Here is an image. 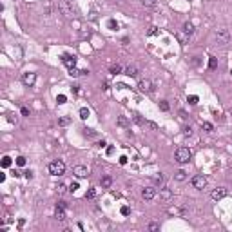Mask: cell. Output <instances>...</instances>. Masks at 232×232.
<instances>
[{
  "mask_svg": "<svg viewBox=\"0 0 232 232\" xmlns=\"http://www.w3.org/2000/svg\"><path fill=\"white\" fill-rule=\"evenodd\" d=\"M87 75V71H80V69H76V67H71L69 69V76H73V78H76V76H85Z\"/></svg>",
  "mask_w": 232,
  "mask_h": 232,
  "instance_id": "15",
  "label": "cell"
},
{
  "mask_svg": "<svg viewBox=\"0 0 232 232\" xmlns=\"http://www.w3.org/2000/svg\"><path fill=\"white\" fill-rule=\"evenodd\" d=\"M191 158H192V151L189 147H178L176 152H174V160L178 163H189Z\"/></svg>",
  "mask_w": 232,
  "mask_h": 232,
  "instance_id": "1",
  "label": "cell"
},
{
  "mask_svg": "<svg viewBox=\"0 0 232 232\" xmlns=\"http://www.w3.org/2000/svg\"><path fill=\"white\" fill-rule=\"evenodd\" d=\"M142 4L145 7H152V6H156V0H142Z\"/></svg>",
  "mask_w": 232,
  "mask_h": 232,
  "instance_id": "30",
  "label": "cell"
},
{
  "mask_svg": "<svg viewBox=\"0 0 232 232\" xmlns=\"http://www.w3.org/2000/svg\"><path fill=\"white\" fill-rule=\"evenodd\" d=\"M7 120L11 122V123H16V116H15V114H9V116H7Z\"/></svg>",
  "mask_w": 232,
  "mask_h": 232,
  "instance_id": "40",
  "label": "cell"
},
{
  "mask_svg": "<svg viewBox=\"0 0 232 232\" xmlns=\"http://www.w3.org/2000/svg\"><path fill=\"white\" fill-rule=\"evenodd\" d=\"M122 65H118V64H114V65H111V75H122Z\"/></svg>",
  "mask_w": 232,
  "mask_h": 232,
  "instance_id": "20",
  "label": "cell"
},
{
  "mask_svg": "<svg viewBox=\"0 0 232 232\" xmlns=\"http://www.w3.org/2000/svg\"><path fill=\"white\" fill-rule=\"evenodd\" d=\"M16 165H18V167H24V165H26V158H24V156H18V158H16Z\"/></svg>",
  "mask_w": 232,
  "mask_h": 232,
  "instance_id": "32",
  "label": "cell"
},
{
  "mask_svg": "<svg viewBox=\"0 0 232 232\" xmlns=\"http://www.w3.org/2000/svg\"><path fill=\"white\" fill-rule=\"evenodd\" d=\"M209 67H210V69H216V67H218V58L210 56V60H209Z\"/></svg>",
  "mask_w": 232,
  "mask_h": 232,
  "instance_id": "24",
  "label": "cell"
},
{
  "mask_svg": "<svg viewBox=\"0 0 232 232\" xmlns=\"http://www.w3.org/2000/svg\"><path fill=\"white\" fill-rule=\"evenodd\" d=\"M80 118H82V120H85V118H89V109H85V107H82V109H80Z\"/></svg>",
  "mask_w": 232,
  "mask_h": 232,
  "instance_id": "25",
  "label": "cell"
},
{
  "mask_svg": "<svg viewBox=\"0 0 232 232\" xmlns=\"http://www.w3.org/2000/svg\"><path fill=\"white\" fill-rule=\"evenodd\" d=\"M76 189H78V183H76V181H75V183H71V187H69V191H71V192H75Z\"/></svg>",
  "mask_w": 232,
  "mask_h": 232,
  "instance_id": "41",
  "label": "cell"
},
{
  "mask_svg": "<svg viewBox=\"0 0 232 232\" xmlns=\"http://www.w3.org/2000/svg\"><path fill=\"white\" fill-rule=\"evenodd\" d=\"M171 216H183L185 214V209H180V207H169V210H167Z\"/></svg>",
  "mask_w": 232,
  "mask_h": 232,
  "instance_id": "14",
  "label": "cell"
},
{
  "mask_svg": "<svg viewBox=\"0 0 232 232\" xmlns=\"http://www.w3.org/2000/svg\"><path fill=\"white\" fill-rule=\"evenodd\" d=\"M36 82V73H24L22 75V83L26 87H33Z\"/></svg>",
  "mask_w": 232,
  "mask_h": 232,
  "instance_id": "7",
  "label": "cell"
},
{
  "mask_svg": "<svg viewBox=\"0 0 232 232\" xmlns=\"http://www.w3.org/2000/svg\"><path fill=\"white\" fill-rule=\"evenodd\" d=\"M183 33L191 36V35L194 33V24H191V22H185V24H183Z\"/></svg>",
  "mask_w": 232,
  "mask_h": 232,
  "instance_id": "16",
  "label": "cell"
},
{
  "mask_svg": "<svg viewBox=\"0 0 232 232\" xmlns=\"http://www.w3.org/2000/svg\"><path fill=\"white\" fill-rule=\"evenodd\" d=\"M214 40H216V44H218V46H225V44H228V40H230L228 29H227V27H218V29L214 31Z\"/></svg>",
  "mask_w": 232,
  "mask_h": 232,
  "instance_id": "2",
  "label": "cell"
},
{
  "mask_svg": "<svg viewBox=\"0 0 232 232\" xmlns=\"http://www.w3.org/2000/svg\"><path fill=\"white\" fill-rule=\"evenodd\" d=\"M132 120H134L136 123H140V125H145V123H147V122H143V120L140 118V114H138V112H134V114H132Z\"/></svg>",
  "mask_w": 232,
  "mask_h": 232,
  "instance_id": "26",
  "label": "cell"
},
{
  "mask_svg": "<svg viewBox=\"0 0 232 232\" xmlns=\"http://www.w3.org/2000/svg\"><path fill=\"white\" fill-rule=\"evenodd\" d=\"M9 165H11V158H9V156H4V158H2V167L7 169Z\"/></svg>",
  "mask_w": 232,
  "mask_h": 232,
  "instance_id": "27",
  "label": "cell"
},
{
  "mask_svg": "<svg viewBox=\"0 0 232 232\" xmlns=\"http://www.w3.org/2000/svg\"><path fill=\"white\" fill-rule=\"evenodd\" d=\"M160 109H162V111H169V103H167V100H162V102H160Z\"/></svg>",
  "mask_w": 232,
  "mask_h": 232,
  "instance_id": "33",
  "label": "cell"
},
{
  "mask_svg": "<svg viewBox=\"0 0 232 232\" xmlns=\"http://www.w3.org/2000/svg\"><path fill=\"white\" fill-rule=\"evenodd\" d=\"M24 174H26V178H27V180H31V178H33V172H31V171H26Z\"/></svg>",
  "mask_w": 232,
  "mask_h": 232,
  "instance_id": "44",
  "label": "cell"
},
{
  "mask_svg": "<svg viewBox=\"0 0 232 232\" xmlns=\"http://www.w3.org/2000/svg\"><path fill=\"white\" fill-rule=\"evenodd\" d=\"M154 85H152V82L151 80H140L138 82V91L140 93H152Z\"/></svg>",
  "mask_w": 232,
  "mask_h": 232,
  "instance_id": "9",
  "label": "cell"
},
{
  "mask_svg": "<svg viewBox=\"0 0 232 232\" xmlns=\"http://www.w3.org/2000/svg\"><path fill=\"white\" fill-rule=\"evenodd\" d=\"M120 163H122V165L127 163V156H122V158H120Z\"/></svg>",
  "mask_w": 232,
  "mask_h": 232,
  "instance_id": "45",
  "label": "cell"
},
{
  "mask_svg": "<svg viewBox=\"0 0 232 232\" xmlns=\"http://www.w3.org/2000/svg\"><path fill=\"white\" fill-rule=\"evenodd\" d=\"M160 199H163V201H171L172 199V191L169 187H162L160 189Z\"/></svg>",
  "mask_w": 232,
  "mask_h": 232,
  "instance_id": "12",
  "label": "cell"
},
{
  "mask_svg": "<svg viewBox=\"0 0 232 232\" xmlns=\"http://www.w3.org/2000/svg\"><path fill=\"white\" fill-rule=\"evenodd\" d=\"M65 100H67V98L64 96V94H58V96H56V102H58V103H65Z\"/></svg>",
  "mask_w": 232,
  "mask_h": 232,
  "instance_id": "35",
  "label": "cell"
},
{
  "mask_svg": "<svg viewBox=\"0 0 232 232\" xmlns=\"http://www.w3.org/2000/svg\"><path fill=\"white\" fill-rule=\"evenodd\" d=\"M56 191H58L60 194H64V192H65V185H62V183H60V185L56 187Z\"/></svg>",
  "mask_w": 232,
  "mask_h": 232,
  "instance_id": "37",
  "label": "cell"
},
{
  "mask_svg": "<svg viewBox=\"0 0 232 232\" xmlns=\"http://www.w3.org/2000/svg\"><path fill=\"white\" fill-rule=\"evenodd\" d=\"M55 218H56L58 221H64V219H65V212H64V209H62V207H56V212H55Z\"/></svg>",
  "mask_w": 232,
  "mask_h": 232,
  "instance_id": "17",
  "label": "cell"
},
{
  "mask_svg": "<svg viewBox=\"0 0 232 232\" xmlns=\"http://www.w3.org/2000/svg\"><path fill=\"white\" fill-rule=\"evenodd\" d=\"M201 129H205L207 132H212V131H214L212 123H209V122H201Z\"/></svg>",
  "mask_w": 232,
  "mask_h": 232,
  "instance_id": "21",
  "label": "cell"
},
{
  "mask_svg": "<svg viewBox=\"0 0 232 232\" xmlns=\"http://www.w3.org/2000/svg\"><path fill=\"white\" fill-rule=\"evenodd\" d=\"M158 228H160V227H158L156 223H151V225H149V230H151V232H156Z\"/></svg>",
  "mask_w": 232,
  "mask_h": 232,
  "instance_id": "38",
  "label": "cell"
},
{
  "mask_svg": "<svg viewBox=\"0 0 232 232\" xmlns=\"http://www.w3.org/2000/svg\"><path fill=\"white\" fill-rule=\"evenodd\" d=\"M111 185H112V178H111V176H103V178H102V187L109 189Z\"/></svg>",
  "mask_w": 232,
  "mask_h": 232,
  "instance_id": "19",
  "label": "cell"
},
{
  "mask_svg": "<svg viewBox=\"0 0 232 232\" xmlns=\"http://www.w3.org/2000/svg\"><path fill=\"white\" fill-rule=\"evenodd\" d=\"M198 100H199V98L196 96V94H191V96H189V98H187V102H189V103H191V105H196V103H198Z\"/></svg>",
  "mask_w": 232,
  "mask_h": 232,
  "instance_id": "28",
  "label": "cell"
},
{
  "mask_svg": "<svg viewBox=\"0 0 232 232\" xmlns=\"http://www.w3.org/2000/svg\"><path fill=\"white\" fill-rule=\"evenodd\" d=\"M122 214L127 216V214H129V207H122Z\"/></svg>",
  "mask_w": 232,
  "mask_h": 232,
  "instance_id": "42",
  "label": "cell"
},
{
  "mask_svg": "<svg viewBox=\"0 0 232 232\" xmlns=\"http://www.w3.org/2000/svg\"><path fill=\"white\" fill-rule=\"evenodd\" d=\"M123 75H127V76H131V78L138 76V67H136V65H127V67L123 69Z\"/></svg>",
  "mask_w": 232,
  "mask_h": 232,
  "instance_id": "13",
  "label": "cell"
},
{
  "mask_svg": "<svg viewBox=\"0 0 232 232\" xmlns=\"http://www.w3.org/2000/svg\"><path fill=\"white\" fill-rule=\"evenodd\" d=\"M69 2H73V0H69Z\"/></svg>",
  "mask_w": 232,
  "mask_h": 232,
  "instance_id": "48",
  "label": "cell"
},
{
  "mask_svg": "<svg viewBox=\"0 0 232 232\" xmlns=\"http://www.w3.org/2000/svg\"><path fill=\"white\" fill-rule=\"evenodd\" d=\"M154 35H158V27H151L149 29V36H154Z\"/></svg>",
  "mask_w": 232,
  "mask_h": 232,
  "instance_id": "36",
  "label": "cell"
},
{
  "mask_svg": "<svg viewBox=\"0 0 232 232\" xmlns=\"http://www.w3.org/2000/svg\"><path fill=\"white\" fill-rule=\"evenodd\" d=\"M191 183H192V187H194V189L201 191V189H205V187H207V178H205L203 174H198V176H194L192 180H191Z\"/></svg>",
  "mask_w": 232,
  "mask_h": 232,
  "instance_id": "4",
  "label": "cell"
},
{
  "mask_svg": "<svg viewBox=\"0 0 232 232\" xmlns=\"http://www.w3.org/2000/svg\"><path fill=\"white\" fill-rule=\"evenodd\" d=\"M118 125H122V127H127V125H129L127 118H125V116H120V118H118Z\"/></svg>",
  "mask_w": 232,
  "mask_h": 232,
  "instance_id": "29",
  "label": "cell"
},
{
  "mask_svg": "<svg viewBox=\"0 0 232 232\" xmlns=\"http://www.w3.org/2000/svg\"><path fill=\"white\" fill-rule=\"evenodd\" d=\"M69 123H71V118H67V116H64V118L58 120V125H60V127H65V125H69Z\"/></svg>",
  "mask_w": 232,
  "mask_h": 232,
  "instance_id": "22",
  "label": "cell"
},
{
  "mask_svg": "<svg viewBox=\"0 0 232 232\" xmlns=\"http://www.w3.org/2000/svg\"><path fill=\"white\" fill-rule=\"evenodd\" d=\"M71 89H73V93H75V94H78V91H80V89H78V85H75V87H71Z\"/></svg>",
  "mask_w": 232,
  "mask_h": 232,
  "instance_id": "47",
  "label": "cell"
},
{
  "mask_svg": "<svg viewBox=\"0 0 232 232\" xmlns=\"http://www.w3.org/2000/svg\"><path fill=\"white\" fill-rule=\"evenodd\" d=\"M230 73H232V71H230Z\"/></svg>",
  "mask_w": 232,
  "mask_h": 232,
  "instance_id": "49",
  "label": "cell"
},
{
  "mask_svg": "<svg viewBox=\"0 0 232 232\" xmlns=\"http://www.w3.org/2000/svg\"><path fill=\"white\" fill-rule=\"evenodd\" d=\"M109 27H111V29H118V22L111 18V20H109Z\"/></svg>",
  "mask_w": 232,
  "mask_h": 232,
  "instance_id": "34",
  "label": "cell"
},
{
  "mask_svg": "<svg viewBox=\"0 0 232 232\" xmlns=\"http://www.w3.org/2000/svg\"><path fill=\"white\" fill-rule=\"evenodd\" d=\"M156 187H145L143 191H142V198L143 199H147V201H151V199H154L156 198Z\"/></svg>",
  "mask_w": 232,
  "mask_h": 232,
  "instance_id": "10",
  "label": "cell"
},
{
  "mask_svg": "<svg viewBox=\"0 0 232 232\" xmlns=\"http://www.w3.org/2000/svg\"><path fill=\"white\" fill-rule=\"evenodd\" d=\"M183 134H185V136H191V134H192V129H191V127H185V129H183Z\"/></svg>",
  "mask_w": 232,
  "mask_h": 232,
  "instance_id": "39",
  "label": "cell"
},
{
  "mask_svg": "<svg viewBox=\"0 0 232 232\" xmlns=\"http://www.w3.org/2000/svg\"><path fill=\"white\" fill-rule=\"evenodd\" d=\"M62 62H64V65L67 69L71 67H76V56L75 55H69V53H65V55H62Z\"/></svg>",
  "mask_w": 232,
  "mask_h": 232,
  "instance_id": "8",
  "label": "cell"
},
{
  "mask_svg": "<svg viewBox=\"0 0 232 232\" xmlns=\"http://www.w3.org/2000/svg\"><path fill=\"white\" fill-rule=\"evenodd\" d=\"M73 174H75L76 178H87L89 171H87V167H83V165H75L73 167Z\"/></svg>",
  "mask_w": 232,
  "mask_h": 232,
  "instance_id": "11",
  "label": "cell"
},
{
  "mask_svg": "<svg viewBox=\"0 0 232 232\" xmlns=\"http://www.w3.org/2000/svg\"><path fill=\"white\" fill-rule=\"evenodd\" d=\"M174 180H178V181H185V180H187V172H185V171H178V172L174 174Z\"/></svg>",
  "mask_w": 232,
  "mask_h": 232,
  "instance_id": "18",
  "label": "cell"
},
{
  "mask_svg": "<svg viewBox=\"0 0 232 232\" xmlns=\"http://www.w3.org/2000/svg\"><path fill=\"white\" fill-rule=\"evenodd\" d=\"M58 9L62 11V15H64L65 18H73V9L69 7V0H60V2H58Z\"/></svg>",
  "mask_w": 232,
  "mask_h": 232,
  "instance_id": "5",
  "label": "cell"
},
{
  "mask_svg": "<svg viewBox=\"0 0 232 232\" xmlns=\"http://www.w3.org/2000/svg\"><path fill=\"white\" fill-rule=\"evenodd\" d=\"M85 198L87 199H94V198H96V189H89L87 194H85Z\"/></svg>",
  "mask_w": 232,
  "mask_h": 232,
  "instance_id": "23",
  "label": "cell"
},
{
  "mask_svg": "<svg viewBox=\"0 0 232 232\" xmlns=\"http://www.w3.org/2000/svg\"><path fill=\"white\" fill-rule=\"evenodd\" d=\"M22 116H29V109L27 107H22Z\"/></svg>",
  "mask_w": 232,
  "mask_h": 232,
  "instance_id": "43",
  "label": "cell"
},
{
  "mask_svg": "<svg viewBox=\"0 0 232 232\" xmlns=\"http://www.w3.org/2000/svg\"><path fill=\"white\" fill-rule=\"evenodd\" d=\"M154 183H156V185H162V183H163V174H162V172L158 174V176H154Z\"/></svg>",
  "mask_w": 232,
  "mask_h": 232,
  "instance_id": "31",
  "label": "cell"
},
{
  "mask_svg": "<svg viewBox=\"0 0 232 232\" xmlns=\"http://www.w3.org/2000/svg\"><path fill=\"white\" fill-rule=\"evenodd\" d=\"M227 194H228V191H227L225 187H218V189H214V191L210 192V198H212L214 201H219V199L227 198Z\"/></svg>",
  "mask_w": 232,
  "mask_h": 232,
  "instance_id": "6",
  "label": "cell"
},
{
  "mask_svg": "<svg viewBox=\"0 0 232 232\" xmlns=\"http://www.w3.org/2000/svg\"><path fill=\"white\" fill-rule=\"evenodd\" d=\"M64 172H65V163L62 162V160H55V162L49 163V174H53V176H62Z\"/></svg>",
  "mask_w": 232,
  "mask_h": 232,
  "instance_id": "3",
  "label": "cell"
},
{
  "mask_svg": "<svg viewBox=\"0 0 232 232\" xmlns=\"http://www.w3.org/2000/svg\"><path fill=\"white\" fill-rule=\"evenodd\" d=\"M56 207H62V209H65V207H67V203H65V201H58V205H56Z\"/></svg>",
  "mask_w": 232,
  "mask_h": 232,
  "instance_id": "46",
  "label": "cell"
}]
</instances>
